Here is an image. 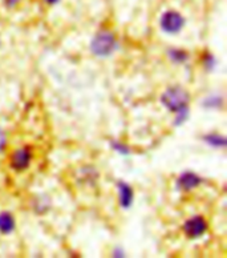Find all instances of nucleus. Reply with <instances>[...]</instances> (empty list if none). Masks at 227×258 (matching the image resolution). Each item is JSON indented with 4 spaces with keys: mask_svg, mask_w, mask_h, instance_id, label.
Returning <instances> with one entry per match:
<instances>
[{
    "mask_svg": "<svg viewBox=\"0 0 227 258\" xmlns=\"http://www.w3.org/2000/svg\"><path fill=\"white\" fill-rule=\"evenodd\" d=\"M120 48L116 35L110 30L101 28L95 33L89 43V51L99 59H108Z\"/></svg>",
    "mask_w": 227,
    "mask_h": 258,
    "instance_id": "nucleus-1",
    "label": "nucleus"
},
{
    "mask_svg": "<svg viewBox=\"0 0 227 258\" xmlns=\"http://www.w3.org/2000/svg\"><path fill=\"white\" fill-rule=\"evenodd\" d=\"M190 93L185 89L182 85H169L168 88L162 92L160 101L169 112L177 113V112L186 109L190 105Z\"/></svg>",
    "mask_w": 227,
    "mask_h": 258,
    "instance_id": "nucleus-2",
    "label": "nucleus"
},
{
    "mask_svg": "<svg viewBox=\"0 0 227 258\" xmlns=\"http://www.w3.org/2000/svg\"><path fill=\"white\" fill-rule=\"evenodd\" d=\"M158 26L166 35H178L186 26V19L177 10H166L160 16Z\"/></svg>",
    "mask_w": 227,
    "mask_h": 258,
    "instance_id": "nucleus-3",
    "label": "nucleus"
},
{
    "mask_svg": "<svg viewBox=\"0 0 227 258\" xmlns=\"http://www.w3.org/2000/svg\"><path fill=\"white\" fill-rule=\"evenodd\" d=\"M209 230V222L203 216H191L182 224L183 234L189 240H199Z\"/></svg>",
    "mask_w": 227,
    "mask_h": 258,
    "instance_id": "nucleus-4",
    "label": "nucleus"
},
{
    "mask_svg": "<svg viewBox=\"0 0 227 258\" xmlns=\"http://www.w3.org/2000/svg\"><path fill=\"white\" fill-rule=\"evenodd\" d=\"M33 160V151L30 145H24V147L18 148L14 151L10 156V168L14 172L22 173L26 172L31 166Z\"/></svg>",
    "mask_w": 227,
    "mask_h": 258,
    "instance_id": "nucleus-5",
    "label": "nucleus"
},
{
    "mask_svg": "<svg viewBox=\"0 0 227 258\" xmlns=\"http://www.w3.org/2000/svg\"><path fill=\"white\" fill-rule=\"evenodd\" d=\"M203 182V178L197 174L195 172H191V170H186V172H182V173L177 177L176 180V188L178 192L189 193L194 189L199 188Z\"/></svg>",
    "mask_w": 227,
    "mask_h": 258,
    "instance_id": "nucleus-6",
    "label": "nucleus"
},
{
    "mask_svg": "<svg viewBox=\"0 0 227 258\" xmlns=\"http://www.w3.org/2000/svg\"><path fill=\"white\" fill-rule=\"evenodd\" d=\"M116 189H117V200L120 208L122 209L132 208L133 203H134V190H133L132 185L128 184L126 181L120 180L116 184Z\"/></svg>",
    "mask_w": 227,
    "mask_h": 258,
    "instance_id": "nucleus-7",
    "label": "nucleus"
},
{
    "mask_svg": "<svg viewBox=\"0 0 227 258\" xmlns=\"http://www.w3.org/2000/svg\"><path fill=\"white\" fill-rule=\"evenodd\" d=\"M100 177V173L97 172L95 166L85 165L81 166L80 169L77 170V180L80 184H85L88 186H95L97 184V180Z\"/></svg>",
    "mask_w": 227,
    "mask_h": 258,
    "instance_id": "nucleus-8",
    "label": "nucleus"
},
{
    "mask_svg": "<svg viewBox=\"0 0 227 258\" xmlns=\"http://www.w3.org/2000/svg\"><path fill=\"white\" fill-rule=\"evenodd\" d=\"M31 208H32L33 213L37 216H43L47 214L52 208V200L48 195H37L35 199L31 201Z\"/></svg>",
    "mask_w": 227,
    "mask_h": 258,
    "instance_id": "nucleus-9",
    "label": "nucleus"
},
{
    "mask_svg": "<svg viewBox=\"0 0 227 258\" xmlns=\"http://www.w3.org/2000/svg\"><path fill=\"white\" fill-rule=\"evenodd\" d=\"M16 229V218L15 216L8 212L3 210L0 212V234L3 236H10L15 232Z\"/></svg>",
    "mask_w": 227,
    "mask_h": 258,
    "instance_id": "nucleus-10",
    "label": "nucleus"
},
{
    "mask_svg": "<svg viewBox=\"0 0 227 258\" xmlns=\"http://www.w3.org/2000/svg\"><path fill=\"white\" fill-rule=\"evenodd\" d=\"M202 140H203L205 144L214 148V149H224V148L227 147L226 137H224L223 135H219V133H206V135L202 136Z\"/></svg>",
    "mask_w": 227,
    "mask_h": 258,
    "instance_id": "nucleus-11",
    "label": "nucleus"
},
{
    "mask_svg": "<svg viewBox=\"0 0 227 258\" xmlns=\"http://www.w3.org/2000/svg\"><path fill=\"white\" fill-rule=\"evenodd\" d=\"M166 55H168V59L176 66H182V64L187 63L189 59H190L189 52L182 48H169L166 51Z\"/></svg>",
    "mask_w": 227,
    "mask_h": 258,
    "instance_id": "nucleus-12",
    "label": "nucleus"
},
{
    "mask_svg": "<svg viewBox=\"0 0 227 258\" xmlns=\"http://www.w3.org/2000/svg\"><path fill=\"white\" fill-rule=\"evenodd\" d=\"M201 104L206 109H222L224 105V99L220 95H209L202 100Z\"/></svg>",
    "mask_w": 227,
    "mask_h": 258,
    "instance_id": "nucleus-13",
    "label": "nucleus"
},
{
    "mask_svg": "<svg viewBox=\"0 0 227 258\" xmlns=\"http://www.w3.org/2000/svg\"><path fill=\"white\" fill-rule=\"evenodd\" d=\"M201 63L206 72H212L216 68V66H218V59L210 51H205L203 55H202Z\"/></svg>",
    "mask_w": 227,
    "mask_h": 258,
    "instance_id": "nucleus-14",
    "label": "nucleus"
},
{
    "mask_svg": "<svg viewBox=\"0 0 227 258\" xmlns=\"http://www.w3.org/2000/svg\"><path fill=\"white\" fill-rule=\"evenodd\" d=\"M109 147L112 151H114L120 156H129L130 153H132V149H130V147L120 140H110Z\"/></svg>",
    "mask_w": 227,
    "mask_h": 258,
    "instance_id": "nucleus-15",
    "label": "nucleus"
},
{
    "mask_svg": "<svg viewBox=\"0 0 227 258\" xmlns=\"http://www.w3.org/2000/svg\"><path fill=\"white\" fill-rule=\"evenodd\" d=\"M174 114H176V116H174V120H173V125H176V126L183 125V124L189 120V117H190V108L182 109V111L177 112V113Z\"/></svg>",
    "mask_w": 227,
    "mask_h": 258,
    "instance_id": "nucleus-16",
    "label": "nucleus"
},
{
    "mask_svg": "<svg viewBox=\"0 0 227 258\" xmlns=\"http://www.w3.org/2000/svg\"><path fill=\"white\" fill-rule=\"evenodd\" d=\"M23 0H3V6L7 10H16L22 4Z\"/></svg>",
    "mask_w": 227,
    "mask_h": 258,
    "instance_id": "nucleus-17",
    "label": "nucleus"
},
{
    "mask_svg": "<svg viewBox=\"0 0 227 258\" xmlns=\"http://www.w3.org/2000/svg\"><path fill=\"white\" fill-rule=\"evenodd\" d=\"M6 148H7V135L0 128V153L6 151Z\"/></svg>",
    "mask_w": 227,
    "mask_h": 258,
    "instance_id": "nucleus-18",
    "label": "nucleus"
},
{
    "mask_svg": "<svg viewBox=\"0 0 227 258\" xmlns=\"http://www.w3.org/2000/svg\"><path fill=\"white\" fill-rule=\"evenodd\" d=\"M112 255L116 258H120V257H125V251L122 247L117 246V247H114L113 251H112Z\"/></svg>",
    "mask_w": 227,
    "mask_h": 258,
    "instance_id": "nucleus-19",
    "label": "nucleus"
},
{
    "mask_svg": "<svg viewBox=\"0 0 227 258\" xmlns=\"http://www.w3.org/2000/svg\"><path fill=\"white\" fill-rule=\"evenodd\" d=\"M45 6H49V7H53V6H57V4L61 3V0H41Z\"/></svg>",
    "mask_w": 227,
    "mask_h": 258,
    "instance_id": "nucleus-20",
    "label": "nucleus"
},
{
    "mask_svg": "<svg viewBox=\"0 0 227 258\" xmlns=\"http://www.w3.org/2000/svg\"><path fill=\"white\" fill-rule=\"evenodd\" d=\"M0 47H2V39H0Z\"/></svg>",
    "mask_w": 227,
    "mask_h": 258,
    "instance_id": "nucleus-21",
    "label": "nucleus"
}]
</instances>
